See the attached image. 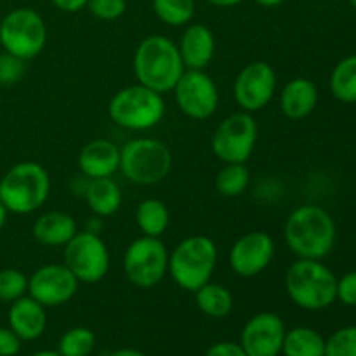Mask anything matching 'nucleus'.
Returning a JSON list of instances; mask_svg holds the SVG:
<instances>
[{
	"label": "nucleus",
	"instance_id": "obj_1",
	"mask_svg": "<svg viewBox=\"0 0 356 356\" xmlns=\"http://www.w3.org/2000/svg\"><path fill=\"white\" fill-rule=\"evenodd\" d=\"M284 238L298 259H323L336 245L337 228L325 209L308 204L289 214Z\"/></svg>",
	"mask_w": 356,
	"mask_h": 356
},
{
	"label": "nucleus",
	"instance_id": "obj_2",
	"mask_svg": "<svg viewBox=\"0 0 356 356\" xmlns=\"http://www.w3.org/2000/svg\"><path fill=\"white\" fill-rule=\"evenodd\" d=\"M134 73L139 83L160 94L172 92L184 73L176 42L163 35H149L139 42L134 52Z\"/></svg>",
	"mask_w": 356,
	"mask_h": 356
},
{
	"label": "nucleus",
	"instance_id": "obj_3",
	"mask_svg": "<svg viewBox=\"0 0 356 356\" xmlns=\"http://www.w3.org/2000/svg\"><path fill=\"white\" fill-rule=\"evenodd\" d=\"M285 291L296 306L320 312L337 299V277L320 259H298L285 273Z\"/></svg>",
	"mask_w": 356,
	"mask_h": 356
},
{
	"label": "nucleus",
	"instance_id": "obj_4",
	"mask_svg": "<svg viewBox=\"0 0 356 356\" xmlns=\"http://www.w3.org/2000/svg\"><path fill=\"white\" fill-rule=\"evenodd\" d=\"M218 266V245L205 235H190L169 252L167 273L186 292H197L212 280Z\"/></svg>",
	"mask_w": 356,
	"mask_h": 356
},
{
	"label": "nucleus",
	"instance_id": "obj_5",
	"mask_svg": "<svg viewBox=\"0 0 356 356\" xmlns=\"http://www.w3.org/2000/svg\"><path fill=\"white\" fill-rule=\"evenodd\" d=\"M51 195V176L37 162H19L0 179V200L17 216L33 214Z\"/></svg>",
	"mask_w": 356,
	"mask_h": 356
},
{
	"label": "nucleus",
	"instance_id": "obj_6",
	"mask_svg": "<svg viewBox=\"0 0 356 356\" xmlns=\"http://www.w3.org/2000/svg\"><path fill=\"white\" fill-rule=\"evenodd\" d=\"M108 115L111 122L127 131H149L156 127L165 117L163 94L134 83L113 94L108 104Z\"/></svg>",
	"mask_w": 356,
	"mask_h": 356
},
{
	"label": "nucleus",
	"instance_id": "obj_7",
	"mask_svg": "<svg viewBox=\"0 0 356 356\" xmlns=\"http://www.w3.org/2000/svg\"><path fill=\"white\" fill-rule=\"evenodd\" d=\"M172 169V153L160 139L136 138L120 148L122 174L139 186H153L165 179Z\"/></svg>",
	"mask_w": 356,
	"mask_h": 356
},
{
	"label": "nucleus",
	"instance_id": "obj_8",
	"mask_svg": "<svg viewBox=\"0 0 356 356\" xmlns=\"http://www.w3.org/2000/svg\"><path fill=\"white\" fill-rule=\"evenodd\" d=\"M47 42V24L37 10L17 7L0 19V47L9 54L30 61Z\"/></svg>",
	"mask_w": 356,
	"mask_h": 356
},
{
	"label": "nucleus",
	"instance_id": "obj_9",
	"mask_svg": "<svg viewBox=\"0 0 356 356\" xmlns=\"http://www.w3.org/2000/svg\"><path fill=\"white\" fill-rule=\"evenodd\" d=\"M169 270V250L162 238L141 235L132 240L124 254L125 278L138 289H153Z\"/></svg>",
	"mask_w": 356,
	"mask_h": 356
},
{
	"label": "nucleus",
	"instance_id": "obj_10",
	"mask_svg": "<svg viewBox=\"0 0 356 356\" xmlns=\"http://www.w3.org/2000/svg\"><path fill=\"white\" fill-rule=\"evenodd\" d=\"M257 122L252 113L236 111L219 122L212 134V153L222 163H247L257 145Z\"/></svg>",
	"mask_w": 356,
	"mask_h": 356
},
{
	"label": "nucleus",
	"instance_id": "obj_11",
	"mask_svg": "<svg viewBox=\"0 0 356 356\" xmlns=\"http://www.w3.org/2000/svg\"><path fill=\"white\" fill-rule=\"evenodd\" d=\"M63 264L75 275L80 284H97L110 270V250L101 235L82 229L66 243Z\"/></svg>",
	"mask_w": 356,
	"mask_h": 356
},
{
	"label": "nucleus",
	"instance_id": "obj_12",
	"mask_svg": "<svg viewBox=\"0 0 356 356\" xmlns=\"http://www.w3.org/2000/svg\"><path fill=\"white\" fill-rule=\"evenodd\" d=\"M177 108L191 120H207L219 106V89L205 70H184L172 89Z\"/></svg>",
	"mask_w": 356,
	"mask_h": 356
},
{
	"label": "nucleus",
	"instance_id": "obj_13",
	"mask_svg": "<svg viewBox=\"0 0 356 356\" xmlns=\"http://www.w3.org/2000/svg\"><path fill=\"white\" fill-rule=\"evenodd\" d=\"M277 90V72L266 61H252L243 66L233 82V96L240 110L257 113L271 103Z\"/></svg>",
	"mask_w": 356,
	"mask_h": 356
},
{
	"label": "nucleus",
	"instance_id": "obj_14",
	"mask_svg": "<svg viewBox=\"0 0 356 356\" xmlns=\"http://www.w3.org/2000/svg\"><path fill=\"white\" fill-rule=\"evenodd\" d=\"M80 282L65 264H45L28 277V296L44 308H58L75 298Z\"/></svg>",
	"mask_w": 356,
	"mask_h": 356
},
{
	"label": "nucleus",
	"instance_id": "obj_15",
	"mask_svg": "<svg viewBox=\"0 0 356 356\" xmlns=\"http://www.w3.org/2000/svg\"><path fill=\"white\" fill-rule=\"evenodd\" d=\"M275 240L266 232H249L229 249V266L238 277L254 278L263 273L275 259Z\"/></svg>",
	"mask_w": 356,
	"mask_h": 356
},
{
	"label": "nucleus",
	"instance_id": "obj_16",
	"mask_svg": "<svg viewBox=\"0 0 356 356\" xmlns=\"http://www.w3.org/2000/svg\"><path fill=\"white\" fill-rule=\"evenodd\" d=\"M285 334V323L277 313H257L243 327L240 346L247 356H277L282 353Z\"/></svg>",
	"mask_w": 356,
	"mask_h": 356
},
{
	"label": "nucleus",
	"instance_id": "obj_17",
	"mask_svg": "<svg viewBox=\"0 0 356 356\" xmlns=\"http://www.w3.org/2000/svg\"><path fill=\"white\" fill-rule=\"evenodd\" d=\"M181 59L186 70H205L216 54V37L209 26L202 23L186 24L179 38Z\"/></svg>",
	"mask_w": 356,
	"mask_h": 356
},
{
	"label": "nucleus",
	"instance_id": "obj_18",
	"mask_svg": "<svg viewBox=\"0 0 356 356\" xmlns=\"http://www.w3.org/2000/svg\"><path fill=\"white\" fill-rule=\"evenodd\" d=\"M79 169L87 179L111 177L120 169V148L108 139H92L80 149Z\"/></svg>",
	"mask_w": 356,
	"mask_h": 356
},
{
	"label": "nucleus",
	"instance_id": "obj_19",
	"mask_svg": "<svg viewBox=\"0 0 356 356\" xmlns=\"http://www.w3.org/2000/svg\"><path fill=\"white\" fill-rule=\"evenodd\" d=\"M47 327V313L40 302L30 296L16 299L9 308V329L17 334L21 341H35L42 337Z\"/></svg>",
	"mask_w": 356,
	"mask_h": 356
},
{
	"label": "nucleus",
	"instance_id": "obj_20",
	"mask_svg": "<svg viewBox=\"0 0 356 356\" xmlns=\"http://www.w3.org/2000/svg\"><path fill=\"white\" fill-rule=\"evenodd\" d=\"M318 104V87L313 80L296 76L289 80L280 92V110L291 120H302Z\"/></svg>",
	"mask_w": 356,
	"mask_h": 356
},
{
	"label": "nucleus",
	"instance_id": "obj_21",
	"mask_svg": "<svg viewBox=\"0 0 356 356\" xmlns=\"http://www.w3.org/2000/svg\"><path fill=\"white\" fill-rule=\"evenodd\" d=\"M79 232L75 218L63 211H51L38 216L33 222L31 235L35 242L44 247H65Z\"/></svg>",
	"mask_w": 356,
	"mask_h": 356
},
{
	"label": "nucleus",
	"instance_id": "obj_22",
	"mask_svg": "<svg viewBox=\"0 0 356 356\" xmlns=\"http://www.w3.org/2000/svg\"><path fill=\"white\" fill-rule=\"evenodd\" d=\"M82 197L94 216L111 218L122 207V190L111 177L87 179Z\"/></svg>",
	"mask_w": 356,
	"mask_h": 356
},
{
	"label": "nucleus",
	"instance_id": "obj_23",
	"mask_svg": "<svg viewBox=\"0 0 356 356\" xmlns=\"http://www.w3.org/2000/svg\"><path fill=\"white\" fill-rule=\"evenodd\" d=\"M193 294L198 309L209 318H226L235 306V299L229 289L221 284H214L212 280L202 285Z\"/></svg>",
	"mask_w": 356,
	"mask_h": 356
},
{
	"label": "nucleus",
	"instance_id": "obj_24",
	"mask_svg": "<svg viewBox=\"0 0 356 356\" xmlns=\"http://www.w3.org/2000/svg\"><path fill=\"white\" fill-rule=\"evenodd\" d=\"M136 225L145 236L162 238L170 225V212L159 198H145L136 209Z\"/></svg>",
	"mask_w": 356,
	"mask_h": 356
},
{
	"label": "nucleus",
	"instance_id": "obj_25",
	"mask_svg": "<svg viewBox=\"0 0 356 356\" xmlns=\"http://www.w3.org/2000/svg\"><path fill=\"white\" fill-rule=\"evenodd\" d=\"M284 356H325V339L309 327L287 330L282 346Z\"/></svg>",
	"mask_w": 356,
	"mask_h": 356
},
{
	"label": "nucleus",
	"instance_id": "obj_26",
	"mask_svg": "<svg viewBox=\"0 0 356 356\" xmlns=\"http://www.w3.org/2000/svg\"><path fill=\"white\" fill-rule=\"evenodd\" d=\"M329 86L337 101L346 104L356 103V54L346 56L334 66Z\"/></svg>",
	"mask_w": 356,
	"mask_h": 356
},
{
	"label": "nucleus",
	"instance_id": "obj_27",
	"mask_svg": "<svg viewBox=\"0 0 356 356\" xmlns=\"http://www.w3.org/2000/svg\"><path fill=\"white\" fill-rule=\"evenodd\" d=\"M216 190L222 197L235 198L245 193L250 184V170L245 163H225L216 174Z\"/></svg>",
	"mask_w": 356,
	"mask_h": 356
},
{
	"label": "nucleus",
	"instance_id": "obj_28",
	"mask_svg": "<svg viewBox=\"0 0 356 356\" xmlns=\"http://www.w3.org/2000/svg\"><path fill=\"white\" fill-rule=\"evenodd\" d=\"M153 13L169 26H186L195 16V0H153Z\"/></svg>",
	"mask_w": 356,
	"mask_h": 356
},
{
	"label": "nucleus",
	"instance_id": "obj_29",
	"mask_svg": "<svg viewBox=\"0 0 356 356\" xmlns=\"http://www.w3.org/2000/svg\"><path fill=\"white\" fill-rule=\"evenodd\" d=\"M96 348V336L87 327H73L66 330L58 343L61 356H90Z\"/></svg>",
	"mask_w": 356,
	"mask_h": 356
},
{
	"label": "nucleus",
	"instance_id": "obj_30",
	"mask_svg": "<svg viewBox=\"0 0 356 356\" xmlns=\"http://www.w3.org/2000/svg\"><path fill=\"white\" fill-rule=\"evenodd\" d=\"M28 294V277L16 268L0 270V301L14 302Z\"/></svg>",
	"mask_w": 356,
	"mask_h": 356
},
{
	"label": "nucleus",
	"instance_id": "obj_31",
	"mask_svg": "<svg viewBox=\"0 0 356 356\" xmlns=\"http://www.w3.org/2000/svg\"><path fill=\"white\" fill-rule=\"evenodd\" d=\"M325 356H356V325L336 330L325 341Z\"/></svg>",
	"mask_w": 356,
	"mask_h": 356
},
{
	"label": "nucleus",
	"instance_id": "obj_32",
	"mask_svg": "<svg viewBox=\"0 0 356 356\" xmlns=\"http://www.w3.org/2000/svg\"><path fill=\"white\" fill-rule=\"evenodd\" d=\"M26 61L9 52H0V86H14L23 79Z\"/></svg>",
	"mask_w": 356,
	"mask_h": 356
},
{
	"label": "nucleus",
	"instance_id": "obj_33",
	"mask_svg": "<svg viewBox=\"0 0 356 356\" xmlns=\"http://www.w3.org/2000/svg\"><path fill=\"white\" fill-rule=\"evenodd\" d=\"M87 9L101 21H117L127 10V0H89Z\"/></svg>",
	"mask_w": 356,
	"mask_h": 356
},
{
	"label": "nucleus",
	"instance_id": "obj_34",
	"mask_svg": "<svg viewBox=\"0 0 356 356\" xmlns=\"http://www.w3.org/2000/svg\"><path fill=\"white\" fill-rule=\"evenodd\" d=\"M337 299L343 305L356 308V270L337 278Z\"/></svg>",
	"mask_w": 356,
	"mask_h": 356
},
{
	"label": "nucleus",
	"instance_id": "obj_35",
	"mask_svg": "<svg viewBox=\"0 0 356 356\" xmlns=\"http://www.w3.org/2000/svg\"><path fill=\"white\" fill-rule=\"evenodd\" d=\"M23 341L13 329L0 327V356H16L21 351Z\"/></svg>",
	"mask_w": 356,
	"mask_h": 356
},
{
	"label": "nucleus",
	"instance_id": "obj_36",
	"mask_svg": "<svg viewBox=\"0 0 356 356\" xmlns=\"http://www.w3.org/2000/svg\"><path fill=\"white\" fill-rule=\"evenodd\" d=\"M205 356H247L240 343H232V341H221V343L212 344L207 350Z\"/></svg>",
	"mask_w": 356,
	"mask_h": 356
},
{
	"label": "nucleus",
	"instance_id": "obj_37",
	"mask_svg": "<svg viewBox=\"0 0 356 356\" xmlns=\"http://www.w3.org/2000/svg\"><path fill=\"white\" fill-rule=\"evenodd\" d=\"M54 3V7H58L59 10L68 14H75L79 10H82L83 7H87L89 0H51Z\"/></svg>",
	"mask_w": 356,
	"mask_h": 356
},
{
	"label": "nucleus",
	"instance_id": "obj_38",
	"mask_svg": "<svg viewBox=\"0 0 356 356\" xmlns=\"http://www.w3.org/2000/svg\"><path fill=\"white\" fill-rule=\"evenodd\" d=\"M101 229H103V218L92 214V218H89V221H87V225H86V232H90V233H96V235H99Z\"/></svg>",
	"mask_w": 356,
	"mask_h": 356
},
{
	"label": "nucleus",
	"instance_id": "obj_39",
	"mask_svg": "<svg viewBox=\"0 0 356 356\" xmlns=\"http://www.w3.org/2000/svg\"><path fill=\"white\" fill-rule=\"evenodd\" d=\"M207 2L214 7H222V9H228V7L240 6V3L245 2V0H207Z\"/></svg>",
	"mask_w": 356,
	"mask_h": 356
},
{
	"label": "nucleus",
	"instance_id": "obj_40",
	"mask_svg": "<svg viewBox=\"0 0 356 356\" xmlns=\"http://www.w3.org/2000/svg\"><path fill=\"white\" fill-rule=\"evenodd\" d=\"M110 356H146L145 353L138 350H131V348H125V350H117L113 351Z\"/></svg>",
	"mask_w": 356,
	"mask_h": 356
},
{
	"label": "nucleus",
	"instance_id": "obj_41",
	"mask_svg": "<svg viewBox=\"0 0 356 356\" xmlns=\"http://www.w3.org/2000/svg\"><path fill=\"white\" fill-rule=\"evenodd\" d=\"M257 6L266 7V9H271V7H278L285 2V0H254Z\"/></svg>",
	"mask_w": 356,
	"mask_h": 356
},
{
	"label": "nucleus",
	"instance_id": "obj_42",
	"mask_svg": "<svg viewBox=\"0 0 356 356\" xmlns=\"http://www.w3.org/2000/svg\"><path fill=\"white\" fill-rule=\"evenodd\" d=\"M7 216H9V211H7V207L3 205V202L0 200V232H2L3 226H6Z\"/></svg>",
	"mask_w": 356,
	"mask_h": 356
},
{
	"label": "nucleus",
	"instance_id": "obj_43",
	"mask_svg": "<svg viewBox=\"0 0 356 356\" xmlns=\"http://www.w3.org/2000/svg\"><path fill=\"white\" fill-rule=\"evenodd\" d=\"M31 356H61L58 353V351H49V350H44V351H38V353L31 355Z\"/></svg>",
	"mask_w": 356,
	"mask_h": 356
},
{
	"label": "nucleus",
	"instance_id": "obj_44",
	"mask_svg": "<svg viewBox=\"0 0 356 356\" xmlns=\"http://www.w3.org/2000/svg\"><path fill=\"white\" fill-rule=\"evenodd\" d=\"M350 3H351V7L356 10V0H350Z\"/></svg>",
	"mask_w": 356,
	"mask_h": 356
},
{
	"label": "nucleus",
	"instance_id": "obj_45",
	"mask_svg": "<svg viewBox=\"0 0 356 356\" xmlns=\"http://www.w3.org/2000/svg\"><path fill=\"white\" fill-rule=\"evenodd\" d=\"M0 106H2V96H0Z\"/></svg>",
	"mask_w": 356,
	"mask_h": 356
},
{
	"label": "nucleus",
	"instance_id": "obj_46",
	"mask_svg": "<svg viewBox=\"0 0 356 356\" xmlns=\"http://www.w3.org/2000/svg\"><path fill=\"white\" fill-rule=\"evenodd\" d=\"M277 356H280V355H277Z\"/></svg>",
	"mask_w": 356,
	"mask_h": 356
},
{
	"label": "nucleus",
	"instance_id": "obj_47",
	"mask_svg": "<svg viewBox=\"0 0 356 356\" xmlns=\"http://www.w3.org/2000/svg\"><path fill=\"white\" fill-rule=\"evenodd\" d=\"M0 19H2V17H0Z\"/></svg>",
	"mask_w": 356,
	"mask_h": 356
}]
</instances>
